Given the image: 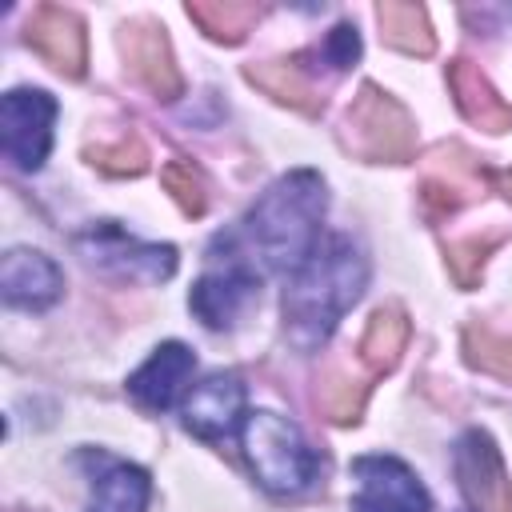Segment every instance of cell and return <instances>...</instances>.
<instances>
[{"mask_svg": "<svg viewBox=\"0 0 512 512\" xmlns=\"http://www.w3.org/2000/svg\"><path fill=\"white\" fill-rule=\"evenodd\" d=\"M52 120H56V100L40 88H12L0 100V140L4 156L20 172H36L52 148Z\"/></svg>", "mask_w": 512, "mask_h": 512, "instance_id": "7", "label": "cell"}, {"mask_svg": "<svg viewBox=\"0 0 512 512\" xmlns=\"http://www.w3.org/2000/svg\"><path fill=\"white\" fill-rule=\"evenodd\" d=\"M120 48H124L128 72L152 96L176 100L184 92V76L176 68V56H172V44H168L164 28H156V24H128L124 36H120Z\"/></svg>", "mask_w": 512, "mask_h": 512, "instance_id": "12", "label": "cell"}, {"mask_svg": "<svg viewBox=\"0 0 512 512\" xmlns=\"http://www.w3.org/2000/svg\"><path fill=\"white\" fill-rule=\"evenodd\" d=\"M24 40L64 76H84L88 64V44H84V24L76 12L60 8V4H40L28 16Z\"/></svg>", "mask_w": 512, "mask_h": 512, "instance_id": "11", "label": "cell"}, {"mask_svg": "<svg viewBox=\"0 0 512 512\" xmlns=\"http://www.w3.org/2000/svg\"><path fill=\"white\" fill-rule=\"evenodd\" d=\"M448 92L460 108V116L484 132H508L512 128V104L500 100V92L488 84V76L472 60L448 64Z\"/></svg>", "mask_w": 512, "mask_h": 512, "instance_id": "15", "label": "cell"}, {"mask_svg": "<svg viewBox=\"0 0 512 512\" xmlns=\"http://www.w3.org/2000/svg\"><path fill=\"white\" fill-rule=\"evenodd\" d=\"M0 292L12 308L40 312L60 300L64 272L56 268L52 256H44L36 248H12V252H4V264H0Z\"/></svg>", "mask_w": 512, "mask_h": 512, "instance_id": "14", "label": "cell"}, {"mask_svg": "<svg viewBox=\"0 0 512 512\" xmlns=\"http://www.w3.org/2000/svg\"><path fill=\"white\" fill-rule=\"evenodd\" d=\"M320 56H324L336 72H340V68H352L356 56H360V36H356V28H352V24H336V28L328 32Z\"/></svg>", "mask_w": 512, "mask_h": 512, "instance_id": "26", "label": "cell"}, {"mask_svg": "<svg viewBox=\"0 0 512 512\" xmlns=\"http://www.w3.org/2000/svg\"><path fill=\"white\" fill-rule=\"evenodd\" d=\"M148 496H152V480L144 468L124 464V460H108L104 472L92 480L88 512H144Z\"/></svg>", "mask_w": 512, "mask_h": 512, "instance_id": "16", "label": "cell"}, {"mask_svg": "<svg viewBox=\"0 0 512 512\" xmlns=\"http://www.w3.org/2000/svg\"><path fill=\"white\" fill-rule=\"evenodd\" d=\"M248 80L260 84L268 96H276L280 104H292L300 112H316L320 108V92L312 88V80L304 76L300 56L296 60H264L248 68Z\"/></svg>", "mask_w": 512, "mask_h": 512, "instance_id": "19", "label": "cell"}, {"mask_svg": "<svg viewBox=\"0 0 512 512\" xmlns=\"http://www.w3.org/2000/svg\"><path fill=\"white\" fill-rule=\"evenodd\" d=\"M352 476H356L352 512H428L432 508L420 476L396 456H384V452L356 456Z\"/></svg>", "mask_w": 512, "mask_h": 512, "instance_id": "8", "label": "cell"}, {"mask_svg": "<svg viewBox=\"0 0 512 512\" xmlns=\"http://www.w3.org/2000/svg\"><path fill=\"white\" fill-rule=\"evenodd\" d=\"M404 344H408V316L396 304L376 308L372 320H368V328H364V336H360V360L376 376L380 372H392L396 360H400V352H404Z\"/></svg>", "mask_w": 512, "mask_h": 512, "instance_id": "17", "label": "cell"}, {"mask_svg": "<svg viewBox=\"0 0 512 512\" xmlns=\"http://www.w3.org/2000/svg\"><path fill=\"white\" fill-rule=\"evenodd\" d=\"M240 444L248 456V468L256 472V480L276 492V496H300L316 484L324 460L320 452L304 440V432L280 416V412H248L244 428H240Z\"/></svg>", "mask_w": 512, "mask_h": 512, "instance_id": "3", "label": "cell"}, {"mask_svg": "<svg viewBox=\"0 0 512 512\" xmlns=\"http://www.w3.org/2000/svg\"><path fill=\"white\" fill-rule=\"evenodd\" d=\"M244 380L236 372H212L204 376L188 400H184V428L208 444H220V440H232L236 428L248 420L244 416Z\"/></svg>", "mask_w": 512, "mask_h": 512, "instance_id": "10", "label": "cell"}, {"mask_svg": "<svg viewBox=\"0 0 512 512\" xmlns=\"http://www.w3.org/2000/svg\"><path fill=\"white\" fill-rule=\"evenodd\" d=\"M316 400H320V412H324L332 424H352V420H360V408H364V384H356V380L332 372V376L320 384Z\"/></svg>", "mask_w": 512, "mask_h": 512, "instance_id": "23", "label": "cell"}, {"mask_svg": "<svg viewBox=\"0 0 512 512\" xmlns=\"http://www.w3.org/2000/svg\"><path fill=\"white\" fill-rule=\"evenodd\" d=\"M456 480L472 512H512V480L488 432L472 428L456 444Z\"/></svg>", "mask_w": 512, "mask_h": 512, "instance_id": "9", "label": "cell"}, {"mask_svg": "<svg viewBox=\"0 0 512 512\" xmlns=\"http://www.w3.org/2000/svg\"><path fill=\"white\" fill-rule=\"evenodd\" d=\"M324 208H328V192L312 168H296L280 176L244 216L248 252L260 256L264 268L272 272H296L324 240L320 236Z\"/></svg>", "mask_w": 512, "mask_h": 512, "instance_id": "2", "label": "cell"}, {"mask_svg": "<svg viewBox=\"0 0 512 512\" xmlns=\"http://www.w3.org/2000/svg\"><path fill=\"white\" fill-rule=\"evenodd\" d=\"M192 372H196L192 348H184L180 340H168V344L152 348V356L128 376V392L144 412H164L176 404V396L184 392Z\"/></svg>", "mask_w": 512, "mask_h": 512, "instance_id": "13", "label": "cell"}, {"mask_svg": "<svg viewBox=\"0 0 512 512\" xmlns=\"http://www.w3.org/2000/svg\"><path fill=\"white\" fill-rule=\"evenodd\" d=\"M224 248V256L212 248L208 256V268L204 276L192 284V296H188V308L200 316L204 328L220 332V328H232L260 296V272L256 264L248 260L252 252H240L232 244V236H220L216 240Z\"/></svg>", "mask_w": 512, "mask_h": 512, "instance_id": "4", "label": "cell"}, {"mask_svg": "<svg viewBox=\"0 0 512 512\" xmlns=\"http://www.w3.org/2000/svg\"><path fill=\"white\" fill-rule=\"evenodd\" d=\"M160 180L188 216H200L208 208V184H204V172L192 160H168L160 168Z\"/></svg>", "mask_w": 512, "mask_h": 512, "instance_id": "22", "label": "cell"}, {"mask_svg": "<svg viewBox=\"0 0 512 512\" xmlns=\"http://www.w3.org/2000/svg\"><path fill=\"white\" fill-rule=\"evenodd\" d=\"M376 20H380V36L384 44L408 52V56H428L436 48V36H432V24H428V12L420 4H408V0H384L376 8Z\"/></svg>", "mask_w": 512, "mask_h": 512, "instance_id": "18", "label": "cell"}, {"mask_svg": "<svg viewBox=\"0 0 512 512\" xmlns=\"http://www.w3.org/2000/svg\"><path fill=\"white\" fill-rule=\"evenodd\" d=\"M368 284V260L360 252L356 240L332 232L316 244V252L288 276L284 288V336L312 352L320 348L336 324L344 320V312L360 300Z\"/></svg>", "mask_w": 512, "mask_h": 512, "instance_id": "1", "label": "cell"}, {"mask_svg": "<svg viewBox=\"0 0 512 512\" xmlns=\"http://www.w3.org/2000/svg\"><path fill=\"white\" fill-rule=\"evenodd\" d=\"M260 4H236V0H192L188 4V20H196L212 40L224 44H240L248 36V28L260 20Z\"/></svg>", "mask_w": 512, "mask_h": 512, "instance_id": "20", "label": "cell"}, {"mask_svg": "<svg viewBox=\"0 0 512 512\" xmlns=\"http://www.w3.org/2000/svg\"><path fill=\"white\" fill-rule=\"evenodd\" d=\"M88 160L112 176H136L148 168V148L136 140V136H120L112 144H92L88 148Z\"/></svg>", "mask_w": 512, "mask_h": 512, "instance_id": "24", "label": "cell"}, {"mask_svg": "<svg viewBox=\"0 0 512 512\" xmlns=\"http://www.w3.org/2000/svg\"><path fill=\"white\" fill-rule=\"evenodd\" d=\"M500 244V232H492V236H468V240H456V244H448V268H452V276H456V284L460 288H472L476 280H480V268H484V260H488V252Z\"/></svg>", "mask_w": 512, "mask_h": 512, "instance_id": "25", "label": "cell"}, {"mask_svg": "<svg viewBox=\"0 0 512 512\" xmlns=\"http://www.w3.org/2000/svg\"><path fill=\"white\" fill-rule=\"evenodd\" d=\"M344 144L360 160H376V164L412 160L416 124H412V116L404 112L400 100H392L376 84H364L356 92V100L348 104V112H344Z\"/></svg>", "mask_w": 512, "mask_h": 512, "instance_id": "5", "label": "cell"}, {"mask_svg": "<svg viewBox=\"0 0 512 512\" xmlns=\"http://www.w3.org/2000/svg\"><path fill=\"white\" fill-rule=\"evenodd\" d=\"M76 252L104 276L136 280V284H160L176 272V248L172 244H144L116 228L112 220H100L76 236Z\"/></svg>", "mask_w": 512, "mask_h": 512, "instance_id": "6", "label": "cell"}, {"mask_svg": "<svg viewBox=\"0 0 512 512\" xmlns=\"http://www.w3.org/2000/svg\"><path fill=\"white\" fill-rule=\"evenodd\" d=\"M464 356L472 368L500 376V380H512V336H500L484 324H468L464 328Z\"/></svg>", "mask_w": 512, "mask_h": 512, "instance_id": "21", "label": "cell"}]
</instances>
